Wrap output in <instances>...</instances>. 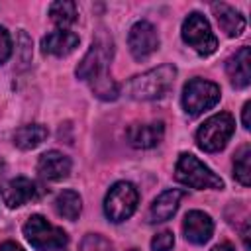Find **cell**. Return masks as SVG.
<instances>
[{
	"mask_svg": "<svg viewBox=\"0 0 251 251\" xmlns=\"http://www.w3.org/2000/svg\"><path fill=\"white\" fill-rule=\"evenodd\" d=\"M114 55V43L112 37H108L104 31H98L96 39L92 41L88 53L76 67V76L86 80L94 94L102 100H116L120 94L118 84L112 80L108 67Z\"/></svg>",
	"mask_w": 251,
	"mask_h": 251,
	"instance_id": "6da1fadb",
	"label": "cell"
},
{
	"mask_svg": "<svg viewBox=\"0 0 251 251\" xmlns=\"http://www.w3.org/2000/svg\"><path fill=\"white\" fill-rule=\"evenodd\" d=\"M175 76H176L175 65H161L157 69L133 76L127 82V94L133 100H157L171 90Z\"/></svg>",
	"mask_w": 251,
	"mask_h": 251,
	"instance_id": "7a4b0ae2",
	"label": "cell"
},
{
	"mask_svg": "<svg viewBox=\"0 0 251 251\" xmlns=\"http://www.w3.org/2000/svg\"><path fill=\"white\" fill-rule=\"evenodd\" d=\"M175 178L190 188H224V180L212 173L198 157L192 153H180L176 167H175Z\"/></svg>",
	"mask_w": 251,
	"mask_h": 251,
	"instance_id": "3957f363",
	"label": "cell"
},
{
	"mask_svg": "<svg viewBox=\"0 0 251 251\" xmlns=\"http://www.w3.org/2000/svg\"><path fill=\"white\" fill-rule=\"evenodd\" d=\"M235 129V122L231 118V114L227 112H220L214 114L212 118H208L196 131V143L202 151L208 153H216L220 149L226 147V143L229 141V137L233 135Z\"/></svg>",
	"mask_w": 251,
	"mask_h": 251,
	"instance_id": "277c9868",
	"label": "cell"
},
{
	"mask_svg": "<svg viewBox=\"0 0 251 251\" xmlns=\"http://www.w3.org/2000/svg\"><path fill=\"white\" fill-rule=\"evenodd\" d=\"M24 235L25 239L31 243V247H35L37 251H55V249H63L69 241L67 233L49 224L43 216L35 214L31 216L25 224H24Z\"/></svg>",
	"mask_w": 251,
	"mask_h": 251,
	"instance_id": "5b68a950",
	"label": "cell"
},
{
	"mask_svg": "<svg viewBox=\"0 0 251 251\" xmlns=\"http://www.w3.org/2000/svg\"><path fill=\"white\" fill-rule=\"evenodd\" d=\"M220 102V86L204 78H192L182 90V108L188 116H200Z\"/></svg>",
	"mask_w": 251,
	"mask_h": 251,
	"instance_id": "8992f818",
	"label": "cell"
},
{
	"mask_svg": "<svg viewBox=\"0 0 251 251\" xmlns=\"http://www.w3.org/2000/svg\"><path fill=\"white\" fill-rule=\"evenodd\" d=\"M137 202H139L137 188L131 182L120 180L108 190V194L104 198V212H106L108 220L118 224V222L127 220L135 212Z\"/></svg>",
	"mask_w": 251,
	"mask_h": 251,
	"instance_id": "52a82bcc",
	"label": "cell"
},
{
	"mask_svg": "<svg viewBox=\"0 0 251 251\" xmlns=\"http://www.w3.org/2000/svg\"><path fill=\"white\" fill-rule=\"evenodd\" d=\"M182 39L200 55H212L218 47V39L212 33L208 20L198 12L188 14L182 22Z\"/></svg>",
	"mask_w": 251,
	"mask_h": 251,
	"instance_id": "ba28073f",
	"label": "cell"
},
{
	"mask_svg": "<svg viewBox=\"0 0 251 251\" xmlns=\"http://www.w3.org/2000/svg\"><path fill=\"white\" fill-rule=\"evenodd\" d=\"M127 45L131 55L137 61L147 59L151 53H155L159 49V35L157 29L149 24V22H137L131 25L129 35H127Z\"/></svg>",
	"mask_w": 251,
	"mask_h": 251,
	"instance_id": "9c48e42d",
	"label": "cell"
},
{
	"mask_svg": "<svg viewBox=\"0 0 251 251\" xmlns=\"http://www.w3.org/2000/svg\"><path fill=\"white\" fill-rule=\"evenodd\" d=\"M37 196H39L37 184L31 178H25V176H16L10 182H6L4 188H2V198H4V204L8 208L24 206V204L35 200Z\"/></svg>",
	"mask_w": 251,
	"mask_h": 251,
	"instance_id": "30bf717a",
	"label": "cell"
},
{
	"mask_svg": "<svg viewBox=\"0 0 251 251\" xmlns=\"http://www.w3.org/2000/svg\"><path fill=\"white\" fill-rule=\"evenodd\" d=\"M182 231H184V237L190 243L204 245L214 233V222H212V218L208 214H204L200 210H192V212H188L184 216Z\"/></svg>",
	"mask_w": 251,
	"mask_h": 251,
	"instance_id": "8fae6325",
	"label": "cell"
},
{
	"mask_svg": "<svg viewBox=\"0 0 251 251\" xmlns=\"http://www.w3.org/2000/svg\"><path fill=\"white\" fill-rule=\"evenodd\" d=\"M165 135V126L161 122L151 124H133L127 127V141L135 149H149L155 147Z\"/></svg>",
	"mask_w": 251,
	"mask_h": 251,
	"instance_id": "7c38bea8",
	"label": "cell"
},
{
	"mask_svg": "<svg viewBox=\"0 0 251 251\" xmlns=\"http://www.w3.org/2000/svg\"><path fill=\"white\" fill-rule=\"evenodd\" d=\"M227 76L235 88H245L251 82V51L249 47H241L235 55H231L226 63Z\"/></svg>",
	"mask_w": 251,
	"mask_h": 251,
	"instance_id": "4fadbf2b",
	"label": "cell"
},
{
	"mask_svg": "<svg viewBox=\"0 0 251 251\" xmlns=\"http://www.w3.org/2000/svg\"><path fill=\"white\" fill-rule=\"evenodd\" d=\"M37 171L47 180H63L71 173V159L61 151H47L39 157Z\"/></svg>",
	"mask_w": 251,
	"mask_h": 251,
	"instance_id": "5bb4252c",
	"label": "cell"
},
{
	"mask_svg": "<svg viewBox=\"0 0 251 251\" xmlns=\"http://www.w3.org/2000/svg\"><path fill=\"white\" fill-rule=\"evenodd\" d=\"M182 196H184V190H178V188H171V190L161 192L149 208V216H147L149 222L157 224V222L171 220L175 216V212L178 210V202Z\"/></svg>",
	"mask_w": 251,
	"mask_h": 251,
	"instance_id": "9a60e30c",
	"label": "cell"
},
{
	"mask_svg": "<svg viewBox=\"0 0 251 251\" xmlns=\"http://www.w3.org/2000/svg\"><path fill=\"white\" fill-rule=\"evenodd\" d=\"M76 45H78V35L67 29L51 31L41 39V51L47 55H55V57L69 55Z\"/></svg>",
	"mask_w": 251,
	"mask_h": 251,
	"instance_id": "2e32d148",
	"label": "cell"
},
{
	"mask_svg": "<svg viewBox=\"0 0 251 251\" xmlns=\"http://www.w3.org/2000/svg\"><path fill=\"white\" fill-rule=\"evenodd\" d=\"M212 12H214V16H216L220 27L226 31V35L237 37V35H241V31L245 29V18H243L235 8H231L229 4L214 2V4H212Z\"/></svg>",
	"mask_w": 251,
	"mask_h": 251,
	"instance_id": "e0dca14e",
	"label": "cell"
},
{
	"mask_svg": "<svg viewBox=\"0 0 251 251\" xmlns=\"http://www.w3.org/2000/svg\"><path fill=\"white\" fill-rule=\"evenodd\" d=\"M45 137H47L45 126H39V124L22 126L14 133V145L24 149V151H29V149H35L37 145H41L45 141Z\"/></svg>",
	"mask_w": 251,
	"mask_h": 251,
	"instance_id": "ac0fdd59",
	"label": "cell"
},
{
	"mask_svg": "<svg viewBox=\"0 0 251 251\" xmlns=\"http://www.w3.org/2000/svg\"><path fill=\"white\" fill-rule=\"evenodd\" d=\"M53 206H55V212L61 218H65V220H76L78 214H80V210H82V200H80L78 192H75V190H63L55 198Z\"/></svg>",
	"mask_w": 251,
	"mask_h": 251,
	"instance_id": "d6986e66",
	"label": "cell"
},
{
	"mask_svg": "<svg viewBox=\"0 0 251 251\" xmlns=\"http://www.w3.org/2000/svg\"><path fill=\"white\" fill-rule=\"evenodd\" d=\"M49 16L59 27H67L76 20V4L71 0H59L49 6Z\"/></svg>",
	"mask_w": 251,
	"mask_h": 251,
	"instance_id": "ffe728a7",
	"label": "cell"
},
{
	"mask_svg": "<svg viewBox=\"0 0 251 251\" xmlns=\"http://www.w3.org/2000/svg\"><path fill=\"white\" fill-rule=\"evenodd\" d=\"M233 176L243 184L249 186L251 182V147L243 145L233 157Z\"/></svg>",
	"mask_w": 251,
	"mask_h": 251,
	"instance_id": "44dd1931",
	"label": "cell"
},
{
	"mask_svg": "<svg viewBox=\"0 0 251 251\" xmlns=\"http://www.w3.org/2000/svg\"><path fill=\"white\" fill-rule=\"evenodd\" d=\"M80 251H114V249H112V245L104 237L90 233V235L84 237V241L80 245Z\"/></svg>",
	"mask_w": 251,
	"mask_h": 251,
	"instance_id": "7402d4cb",
	"label": "cell"
},
{
	"mask_svg": "<svg viewBox=\"0 0 251 251\" xmlns=\"http://www.w3.org/2000/svg\"><path fill=\"white\" fill-rule=\"evenodd\" d=\"M175 245V235L171 231H161L151 239V249L153 251H171Z\"/></svg>",
	"mask_w": 251,
	"mask_h": 251,
	"instance_id": "603a6c76",
	"label": "cell"
},
{
	"mask_svg": "<svg viewBox=\"0 0 251 251\" xmlns=\"http://www.w3.org/2000/svg\"><path fill=\"white\" fill-rule=\"evenodd\" d=\"M12 55V39H10V33L6 31V27L0 25V65L6 63Z\"/></svg>",
	"mask_w": 251,
	"mask_h": 251,
	"instance_id": "cb8c5ba5",
	"label": "cell"
},
{
	"mask_svg": "<svg viewBox=\"0 0 251 251\" xmlns=\"http://www.w3.org/2000/svg\"><path fill=\"white\" fill-rule=\"evenodd\" d=\"M249 110H251V102H245V106H243V116H241V120H243V127H245V129L251 127V122H249Z\"/></svg>",
	"mask_w": 251,
	"mask_h": 251,
	"instance_id": "d4e9b609",
	"label": "cell"
},
{
	"mask_svg": "<svg viewBox=\"0 0 251 251\" xmlns=\"http://www.w3.org/2000/svg\"><path fill=\"white\" fill-rule=\"evenodd\" d=\"M0 251H24V249L18 243H14V241H4L0 245Z\"/></svg>",
	"mask_w": 251,
	"mask_h": 251,
	"instance_id": "484cf974",
	"label": "cell"
},
{
	"mask_svg": "<svg viewBox=\"0 0 251 251\" xmlns=\"http://www.w3.org/2000/svg\"><path fill=\"white\" fill-rule=\"evenodd\" d=\"M212 251H235V249H233V245H229V243H220V245H216Z\"/></svg>",
	"mask_w": 251,
	"mask_h": 251,
	"instance_id": "4316f807",
	"label": "cell"
},
{
	"mask_svg": "<svg viewBox=\"0 0 251 251\" xmlns=\"http://www.w3.org/2000/svg\"><path fill=\"white\" fill-rule=\"evenodd\" d=\"M4 167H6V165H4V161L0 159V175H2V171H4Z\"/></svg>",
	"mask_w": 251,
	"mask_h": 251,
	"instance_id": "83f0119b",
	"label": "cell"
}]
</instances>
